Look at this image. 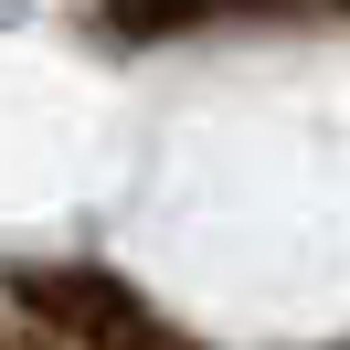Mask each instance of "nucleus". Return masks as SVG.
Instances as JSON below:
<instances>
[{
    "label": "nucleus",
    "instance_id": "f257e3e1",
    "mask_svg": "<svg viewBox=\"0 0 350 350\" xmlns=\"http://www.w3.org/2000/svg\"><path fill=\"white\" fill-rule=\"evenodd\" d=\"M11 297H22L53 340H75V350H191L138 286H117L107 265H22Z\"/></svg>",
    "mask_w": 350,
    "mask_h": 350
}]
</instances>
